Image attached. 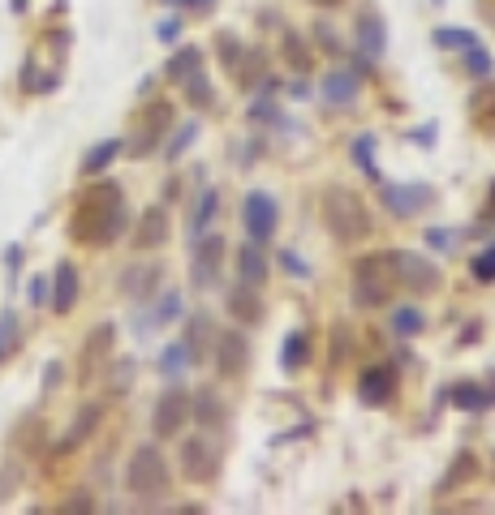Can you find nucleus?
Returning a JSON list of instances; mask_svg holds the SVG:
<instances>
[{
    "label": "nucleus",
    "mask_w": 495,
    "mask_h": 515,
    "mask_svg": "<svg viewBox=\"0 0 495 515\" xmlns=\"http://www.w3.org/2000/svg\"><path fill=\"white\" fill-rule=\"evenodd\" d=\"M190 417H194L198 425H207V430H215V425L224 421V403H220V395H215L212 386L190 395Z\"/></svg>",
    "instance_id": "25"
},
{
    "label": "nucleus",
    "mask_w": 495,
    "mask_h": 515,
    "mask_svg": "<svg viewBox=\"0 0 495 515\" xmlns=\"http://www.w3.org/2000/svg\"><path fill=\"white\" fill-rule=\"evenodd\" d=\"M168 125H173V103H147L143 108V116H138V129H134V138L125 142V151H130L134 160H147L151 151H160V138L168 133Z\"/></svg>",
    "instance_id": "6"
},
{
    "label": "nucleus",
    "mask_w": 495,
    "mask_h": 515,
    "mask_svg": "<svg viewBox=\"0 0 495 515\" xmlns=\"http://www.w3.org/2000/svg\"><path fill=\"white\" fill-rule=\"evenodd\" d=\"M215 370H220V378H242L250 370L246 331H224V335L215 339Z\"/></svg>",
    "instance_id": "11"
},
{
    "label": "nucleus",
    "mask_w": 495,
    "mask_h": 515,
    "mask_svg": "<svg viewBox=\"0 0 495 515\" xmlns=\"http://www.w3.org/2000/svg\"><path fill=\"white\" fill-rule=\"evenodd\" d=\"M229 314L237 326H259L263 322V296H259V288H250V284H242L237 279V288H229Z\"/></svg>",
    "instance_id": "19"
},
{
    "label": "nucleus",
    "mask_w": 495,
    "mask_h": 515,
    "mask_svg": "<svg viewBox=\"0 0 495 515\" xmlns=\"http://www.w3.org/2000/svg\"><path fill=\"white\" fill-rule=\"evenodd\" d=\"M198 69H203V52H198V48H182L173 61L164 64V78L168 82H185L190 73H198Z\"/></svg>",
    "instance_id": "28"
},
{
    "label": "nucleus",
    "mask_w": 495,
    "mask_h": 515,
    "mask_svg": "<svg viewBox=\"0 0 495 515\" xmlns=\"http://www.w3.org/2000/svg\"><path fill=\"white\" fill-rule=\"evenodd\" d=\"M431 198H435V193H431L427 185H383V207L392 210L396 219L418 215L422 207H431Z\"/></svg>",
    "instance_id": "16"
},
{
    "label": "nucleus",
    "mask_w": 495,
    "mask_h": 515,
    "mask_svg": "<svg viewBox=\"0 0 495 515\" xmlns=\"http://www.w3.org/2000/svg\"><path fill=\"white\" fill-rule=\"evenodd\" d=\"M306 361H311V331H306V326H293V331L284 335V344H281V370L297 374Z\"/></svg>",
    "instance_id": "23"
},
{
    "label": "nucleus",
    "mask_w": 495,
    "mask_h": 515,
    "mask_svg": "<svg viewBox=\"0 0 495 515\" xmlns=\"http://www.w3.org/2000/svg\"><path fill=\"white\" fill-rule=\"evenodd\" d=\"M182 86H185V99H190L194 108H203V112H207V108H215V86L203 78V69H198V73H190Z\"/></svg>",
    "instance_id": "32"
},
{
    "label": "nucleus",
    "mask_w": 495,
    "mask_h": 515,
    "mask_svg": "<svg viewBox=\"0 0 495 515\" xmlns=\"http://www.w3.org/2000/svg\"><path fill=\"white\" fill-rule=\"evenodd\" d=\"M17 267H22V245H9V249H5V271H9V279L17 275Z\"/></svg>",
    "instance_id": "47"
},
{
    "label": "nucleus",
    "mask_w": 495,
    "mask_h": 515,
    "mask_svg": "<svg viewBox=\"0 0 495 515\" xmlns=\"http://www.w3.org/2000/svg\"><path fill=\"white\" fill-rule=\"evenodd\" d=\"M91 507H95V502L86 499V494H74V499L65 502V511H91Z\"/></svg>",
    "instance_id": "50"
},
{
    "label": "nucleus",
    "mask_w": 495,
    "mask_h": 515,
    "mask_svg": "<svg viewBox=\"0 0 495 515\" xmlns=\"http://www.w3.org/2000/svg\"><path fill=\"white\" fill-rule=\"evenodd\" d=\"M353 163H358L371 180H380V168H375V138H371V133H362V138L353 142Z\"/></svg>",
    "instance_id": "36"
},
{
    "label": "nucleus",
    "mask_w": 495,
    "mask_h": 515,
    "mask_svg": "<svg viewBox=\"0 0 495 515\" xmlns=\"http://www.w3.org/2000/svg\"><path fill=\"white\" fill-rule=\"evenodd\" d=\"M125 228H130V207H125V193L116 180H99V185L83 189L69 210V237L86 249L116 245L125 237Z\"/></svg>",
    "instance_id": "1"
},
{
    "label": "nucleus",
    "mask_w": 495,
    "mask_h": 515,
    "mask_svg": "<svg viewBox=\"0 0 495 515\" xmlns=\"http://www.w3.org/2000/svg\"><path fill=\"white\" fill-rule=\"evenodd\" d=\"M182 5H190V9H194V14H203V9H212L215 0H182Z\"/></svg>",
    "instance_id": "52"
},
{
    "label": "nucleus",
    "mask_w": 495,
    "mask_h": 515,
    "mask_svg": "<svg viewBox=\"0 0 495 515\" xmlns=\"http://www.w3.org/2000/svg\"><path fill=\"white\" fill-rule=\"evenodd\" d=\"M164 241H168V210L147 207L143 210V224L134 232V245H138V249H160Z\"/></svg>",
    "instance_id": "22"
},
{
    "label": "nucleus",
    "mask_w": 495,
    "mask_h": 515,
    "mask_svg": "<svg viewBox=\"0 0 495 515\" xmlns=\"http://www.w3.org/2000/svg\"><path fill=\"white\" fill-rule=\"evenodd\" d=\"M190 421V395L185 391H164L155 408H151V434L155 438H177Z\"/></svg>",
    "instance_id": "9"
},
{
    "label": "nucleus",
    "mask_w": 495,
    "mask_h": 515,
    "mask_svg": "<svg viewBox=\"0 0 495 515\" xmlns=\"http://www.w3.org/2000/svg\"><path fill=\"white\" fill-rule=\"evenodd\" d=\"M56 383H61V361H52L48 374H44V395H48V391H52Z\"/></svg>",
    "instance_id": "49"
},
{
    "label": "nucleus",
    "mask_w": 495,
    "mask_h": 515,
    "mask_svg": "<svg viewBox=\"0 0 495 515\" xmlns=\"http://www.w3.org/2000/svg\"><path fill=\"white\" fill-rule=\"evenodd\" d=\"M323 224L341 245H358L371 237V210L353 189L332 185V189H323Z\"/></svg>",
    "instance_id": "2"
},
{
    "label": "nucleus",
    "mask_w": 495,
    "mask_h": 515,
    "mask_svg": "<svg viewBox=\"0 0 495 515\" xmlns=\"http://www.w3.org/2000/svg\"><path fill=\"white\" fill-rule=\"evenodd\" d=\"M284 52H289V64H293V69H311V48H306L293 31L284 34Z\"/></svg>",
    "instance_id": "42"
},
{
    "label": "nucleus",
    "mask_w": 495,
    "mask_h": 515,
    "mask_svg": "<svg viewBox=\"0 0 495 515\" xmlns=\"http://www.w3.org/2000/svg\"><path fill=\"white\" fill-rule=\"evenodd\" d=\"M215 210H220V189H198V202H194V210H190V241H198L207 228H212V219H215Z\"/></svg>",
    "instance_id": "24"
},
{
    "label": "nucleus",
    "mask_w": 495,
    "mask_h": 515,
    "mask_svg": "<svg viewBox=\"0 0 495 515\" xmlns=\"http://www.w3.org/2000/svg\"><path fill=\"white\" fill-rule=\"evenodd\" d=\"M427 245H431V249H448V245H452V237H448L444 228H427Z\"/></svg>",
    "instance_id": "48"
},
{
    "label": "nucleus",
    "mask_w": 495,
    "mask_h": 515,
    "mask_svg": "<svg viewBox=\"0 0 495 515\" xmlns=\"http://www.w3.org/2000/svg\"><path fill=\"white\" fill-rule=\"evenodd\" d=\"M83 296V279H78V267L74 262H56V275H52V292H48V306L56 314H74Z\"/></svg>",
    "instance_id": "14"
},
{
    "label": "nucleus",
    "mask_w": 495,
    "mask_h": 515,
    "mask_svg": "<svg viewBox=\"0 0 495 515\" xmlns=\"http://www.w3.org/2000/svg\"><path fill=\"white\" fill-rule=\"evenodd\" d=\"M465 73H470V78H491V69H495V61H491V52L482 48L479 39H474V44H465Z\"/></svg>",
    "instance_id": "33"
},
{
    "label": "nucleus",
    "mask_w": 495,
    "mask_h": 515,
    "mask_svg": "<svg viewBox=\"0 0 495 515\" xmlns=\"http://www.w3.org/2000/svg\"><path fill=\"white\" fill-rule=\"evenodd\" d=\"M311 5H319V9H336V5H345V0H311Z\"/></svg>",
    "instance_id": "53"
},
{
    "label": "nucleus",
    "mask_w": 495,
    "mask_h": 515,
    "mask_svg": "<svg viewBox=\"0 0 495 515\" xmlns=\"http://www.w3.org/2000/svg\"><path fill=\"white\" fill-rule=\"evenodd\" d=\"M474 472H479V460H474L470 451H461V455L452 460V468L440 477V485H435V490H440V494H448V490H457V485H461L465 477H474Z\"/></svg>",
    "instance_id": "29"
},
{
    "label": "nucleus",
    "mask_w": 495,
    "mask_h": 515,
    "mask_svg": "<svg viewBox=\"0 0 495 515\" xmlns=\"http://www.w3.org/2000/svg\"><path fill=\"white\" fill-rule=\"evenodd\" d=\"M160 39H164V44H173V39H177V34H182V17H164V26H160Z\"/></svg>",
    "instance_id": "46"
},
{
    "label": "nucleus",
    "mask_w": 495,
    "mask_h": 515,
    "mask_svg": "<svg viewBox=\"0 0 495 515\" xmlns=\"http://www.w3.org/2000/svg\"><path fill=\"white\" fill-rule=\"evenodd\" d=\"M130 386H134V361L125 356V361H116L113 374H108V391H113V395H121V391H130Z\"/></svg>",
    "instance_id": "39"
},
{
    "label": "nucleus",
    "mask_w": 495,
    "mask_h": 515,
    "mask_svg": "<svg viewBox=\"0 0 495 515\" xmlns=\"http://www.w3.org/2000/svg\"><path fill=\"white\" fill-rule=\"evenodd\" d=\"M388 267H392L396 288L413 292V296H422V292L440 288V267H435V262H427L422 254H388Z\"/></svg>",
    "instance_id": "8"
},
{
    "label": "nucleus",
    "mask_w": 495,
    "mask_h": 515,
    "mask_svg": "<svg viewBox=\"0 0 495 515\" xmlns=\"http://www.w3.org/2000/svg\"><path fill=\"white\" fill-rule=\"evenodd\" d=\"M168 485H173V472H168V460L160 455V447L155 442L134 447L130 464H125V490L134 499H164Z\"/></svg>",
    "instance_id": "3"
},
{
    "label": "nucleus",
    "mask_w": 495,
    "mask_h": 515,
    "mask_svg": "<svg viewBox=\"0 0 495 515\" xmlns=\"http://www.w3.org/2000/svg\"><path fill=\"white\" fill-rule=\"evenodd\" d=\"M160 279H164V262H130L121 271V292L130 301H147V296H155Z\"/></svg>",
    "instance_id": "13"
},
{
    "label": "nucleus",
    "mask_w": 495,
    "mask_h": 515,
    "mask_svg": "<svg viewBox=\"0 0 495 515\" xmlns=\"http://www.w3.org/2000/svg\"><path fill=\"white\" fill-rule=\"evenodd\" d=\"M26 292H31V306H48V292H52V279H44V275H35L31 284H26Z\"/></svg>",
    "instance_id": "45"
},
{
    "label": "nucleus",
    "mask_w": 495,
    "mask_h": 515,
    "mask_svg": "<svg viewBox=\"0 0 495 515\" xmlns=\"http://www.w3.org/2000/svg\"><path fill=\"white\" fill-rule=\"evenodd\" d=\"M281 262H284V271H289V275H297V279H311V267H306V258L297 254V249H284Z\"/></svg>",
    "instance_id": "44"
},
{
    "label": "nucleus",
    "mask_w": 495,
    "mask_h": 515,
    "mask_svg": "<svg viewBox=\"0 0 495 515\" xmlns=\"http://www.w3.org/2000/svg\"><path fill=\"white\" fill-rule=\"evenodd\" d=\"M190 365H194V356H190V348H185L182 339H177V344H168L164 353H160V374H164V378H173V383H177V378H182Z\"/></svg>",
    "instance_id": "27"
},
{
    "label": "nucleus",
    "mask_w": 495,
    "mask_h": 515,
    "mask_svg": "<svg viewBox=\"0 0 495 515\" xmlns=\"http://www.w3.org/2000/svg\"><path fill=\"white\" fill-rule=\"evenodd\" d=\"M353 306L362 309H380L392 301L396 292V279H392V267H388V254H375V258H358L353 267Z\"/></svg>",
    "instance_id": "4"
},
{
    "label": "nucleus",
    "mask_w": 495,
    "mask_h": 515,
    "mask_svg": "<svg viewBox=\"0 0 495 515\" xmlns=\"http://www.w3.org/2000/svg\"><path fill=\"white\" fill-rule=\"evenodd\" d=\"M116 155H121V138H108V142L91 146V151H86V160H83V172H86V177H95V172H104Z\"/></svg>",
    "instance_id": "31"
},
{
    "label": "nucleus",
    "mask_w": 495,
    "mask_h": 515,
    "mask_svg": "<svg viewBox=\"0 0 495 515\" xmlns=\"http://www.w3.org/2000/svg\"><path fill=\"white\" fill-rule=\"evenodd\" d=\"M358 395L371 408H383L396 395V370L392 365H366L362 378H358Z\"/></svg>",
    "instance_id": "15"
},
{
    "label": "nucleus",
    "mask_w": 495,
    "mask_h": 515,
    "mask_svg": "<svg viewBox=\"0 0 495 515\" xmlns=\"http://www.w3.org/2000/svg\"><path fill=\"white\" fill-rule=\"evenodd\" d=\"M427 326V318H422V309H413V306H401V309H392V331L401 339H413L418 331Z\"/></svg>",
    "instance_id": "34"
},
{
    "label": "nucleus",
    "mask_w": 495,
    "mask_h": 515,
    "mask_svg": "<svg viewBox=\"0 0 495 515\" xmlns=\"http://www.w3.org/2000/svg\"><path fill=\"white\" fill-rule=\"evenodd\" d=\"M177 314H182V292H164V301H160V306L151 309L147 318L138 322V326H143L138 335H147V326H168V322L177 318Z\"/></svg>",
    "instance_id": "30"
},
{
    "label": "nucleus",
    "mask_w": 495,
    "mask_h": 515,
    "mask_svg": "<svg viewBox=\"0 0 495 515\" xmlns=\"http://www.w3.org/2000/svg\"><path fill=\"white\" fill-rule=\"evenodd\" d=\"M182 344L190 348L194 361H203L207 348H212V318H207V314H194V318L185 322V339H182Z\"/></svg>",
    "instance_id": "26"
},
{
    "label": "nucleus",
    "mask_w": 495,
    "mask_h": 515,
    "mask_svg": "<svg viewBox=\"0 0 495 515\" xmlns=\"http://www.w3.org/2000/svg\"><path fill=\"white\" fill-rule=\"evenodd\" d=\"M194 245V262H190V279H194V288H207L215 284V275H220V262H224V237H212V232H203Z\"/></svg>",
    "instance_id": "12"
},
{
    "label": "nucleus",
    "mask_w": 495,
    "mask_h": 515,
    "mask_svg": "<svg viewBox=\"0 0 495 515\" xmlns=\"http://www.w3.org/2000/svg\"><path fill=\"white\" fill-rule=\"evenodd\" d=\"M237 279L250 284V288H263L267 284V254H263V241H250L237 249Z\"/></svg>",
    "instance_id": "20"
},
{
    "label": "nucleus",
    "mask_w": 495,
    "mask_h": 515,
    "mask_svg": "<svg viewBox=\"0 0 495 515\" xmlns=\"http://www.w3.org/2000/svg\"><path fill=\"white\" fill-rule=\"evenodd\" d=\"M113 348H116V326L113 322H99L95 331L83 339V356H78L83 370H78V383H91V378L113 361Z\"/></svg>",
    "instance_id": "10"
},
{
    "label": "nucleus",
    "mask_w": 495,
    "mask_h": 515,
    "mask_svg": "<svg viewBox=\"0 0 495 515\" xmlns=\"http://www.w3.org/2000/svg\"><path fill=\"white\" fill-rule=\"evenodd\" d=\"M17 348V314H0V361Z\"/></svg>",
    "instance_id": "41"
},
{
    "label": "nucleus",
    "mask_w": 495,
    "mask_h": 515,
    "mask_svg": "<svg viewBox=\"0 0 495 515\" xmlns=\"http://www.w3.org/2000/svg\"><path fill=\"white\" fill-rule=\"evenodd\" d=\"M314 31H319V44H323V48H332V52H336V34L328 31V22H319Z\"/></svg>",
    "instance_id": "51"
},
{
    "label": "nucleus",
    "mask_w": 495,
    "mask_h": 515,
    "mask_svg": "<svg viewBox=\"0 0 495 515\" xmlns=\"http://www.w3.org/2000/svg\"><path fill=\"white\" fill-rule=\"evenodd\" d=\"M358 52H362V61H380L383 52H388V31H383L380 14L358 17Z\"/></svg>",
    "instance_id": "21"
},
{
    "label": "nucleus",
    "mask_w": 495,
    "mask_h": 515,
    "mask_svg": "<svg viewBox=\"0 0 495 515\" xmlns=\"http://www.w3.org/2000/svg\"><path fill=\"white\" fill-rule=\"evenodd\" d=\"M470 116L482 121V125H491V121H495V86H482L479 95L470 99Z\"/></svg>",
    "instance_id": "37"
},
{
    "label": "nucleus",
    "mask_w": 495,
    "mask_h": 515,
    "mask_svg": "<svg viewBox=\"0 0 495 515\" xmlns=\"http://www.w3.org/2000/svg\"><path fill=\"white\" fill-rule=\"evenodd\" d=\"M474 44V31H435V48H465Z\"/></svg>",
    "instance_id": "43"
},
{
    "label": "nucleus",
    "mask_w": 495,
    "mask_h": 515,
    "mask_svg": "<svg viewBox=\"0 0 495 515\" xmlns=\"http://www.w3.org/2000/svg\"><path fill=\"white\" fill-rule=\"evenodd\" d=\"M177 460H182V472L190 481L207 485L220 477V464H224V438L212 434V430H203V434L185 438L182 451H177Z\"/></svg>",
    "instance_id": "5"
},
{
    "label": "nucleus",
    "mask_w": 495,
    "mask_h": 515,
    "mask_svg": "<svg viewBox=\"0 0 495 515\" xmlns=\"http://www.w3.org/2000/svg\"><path fill=\"white\" fill-rule=\"evenodd\" d=\"M358 91H362V82H358V69H332L328 78H323V103L336 108V112H345L358 103Z\"/></svg>",
    "instance_id": "17"
},
{
    "label": "nucleus",
    "mask_w": 495,
    "mask_h": 515,
    "mask_svg": "<svg viewBox=\"0 0 495 515\" xmlns=\"http://www.w3.org/2000/svg\"><path fill=\"white\" fill-rule=\"evenodd\" d=\"M470 275H474L479 284H495V245L491 249H482V254L470 262Z\"/></svg>",
    "instance_id": "40"
},
{
    "label": "nucleus",
    "mask_w": 495,
    "mask_h": 515,
    "mask_svg": "<svg viewBox=\"0 0 495 515\" xmlns=\"http://www.w3.org/2000/svg\"><path fill=\"white\" fill-rule=\"evenodd\" d=\"M99 421H104V403H83V408L74 413V421H69L65 438L56 442V455H69L74 447H83L86 438L99 430Z\"/></svg>",
    "instance_id": "18"
},
{
    "label": "nucleus",
    "mask_w": 495,
    "mask_h": 515,
    "mask_svg": "<svg viewBox=\"0 0 495 515\" xmlns=\"http://www.w3.org/2000/svg\"><path fill=\"white\" fill-rule=\"evenodd\" d=\"M194 138H198V121H185V125L177 129V138H173V142H168L164 160H168V163H177V160H182V155H185V146L194 142Z\"/></svg>",
    "instance_id": "38"
},
{
    "label": "nucleus",
    "mask_w": 495,
    "mask_h": 515,
    "mask_svg": "<svg viewBox=\"0 0 495 515\" xmlns=\"http://www.w3.org/2000/svg\"><path fill=\"white\" fill-rule=\"evenodd\" d=\"M452 395H457V408H470V413H487V408L495 403L491 391H482V386H470V383L457 386Z\"/></svg>",
    "instance_id": "35"
},
{
    "label": "nucleus",
    "mask_w": 495,
    "mask_h": 515,
    "mask_svg": "<svg viewBox=\"0 0 495 515\" xmlns=\"http://www.w3.org/2000/svg\"><path fill=\"white\" fill-rule=\"evenodd\" d=\"M242 228H246L250 241H272V232L281 228V202L267 189H250L242 202Z\"/></svg>",
    "instance_id": "7"
}]
</instances>
